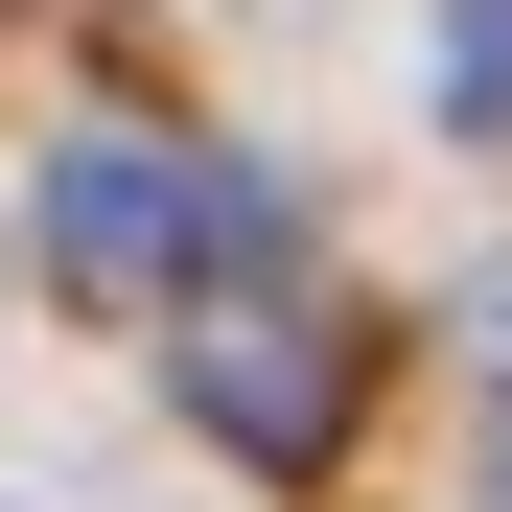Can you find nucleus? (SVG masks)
<instances>
[{
    "mask_svg": "<svg viewBox=\"0 0 512 512\" xmlns=\"http://www.w3.org/2000/svg\"><path fill=\"white\" fill-rule=\"evenodd\" d=\"M187 303H210V280H187ZM187 419H210L256 489H326V466H350V419H373V326L303 303V280H233V303L187 326Z\"/></svg>",
    "mask_w": 512,
    "mask_h": 512,
    "instance_id": "f257e3e1",
    "label": "nucleus"
},
{
    "mask_svg": "<svg viewBox=\"0 0 512 512\" xmlns=\"http://www.w3.org/2000/svg\"><path fill=\"white\" fill-rule=\"evenodd\" d=\"M187 187H210V163L187 140H140V117H94V140H47V280L70 303H94V326H163V303H187Z\"/></svg>",
    "mask_w": 512,
    "mask_h": 512,
    "instance_id": "f03ea898",
    "label": "nucleus"
},
{
    "mask_svg": "<svg viewBox=\"0 0 512 512\" xmlns=\"http://www.w3.org/2000/svg\"><path fill=\"white\" fill-rule=\"evenodd\" d=\"M443 140L512 163V0H443Z\"/></svg>",
    "mask_w": 512,
    "mask_h": 512,
    "instance_id": "7ed1b4c3",
    "label": "nucleus"
}]
</instances>
